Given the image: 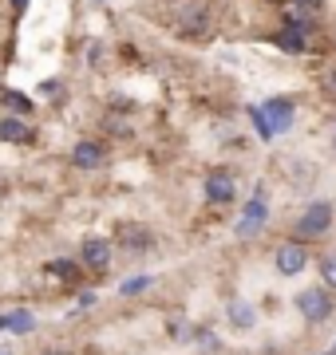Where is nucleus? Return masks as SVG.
I'll return each mask as SVG.
<instances>
[{
  "mask_svg": "<svg viewBox=\"0 0 336 355\" xmlns=\"http://www.w3.org/2000/svg\"><path fill=\"white\" fill-rule=\"evenodd\" d=\"M321 277H324L328 288H336V257H324L321 261Z\"/></svg>",
  "mask_w": 336,
  "mask_h": 355,
  "instance_id": "obj_16",
  "label": "nucleus"
},
{
  "mask_svg": "<svg viewBox=\"0 0 336 355\" xmlns=\"http://www.w3.org/2000/svg\"><path fill=\"white\" fill-rule=\"evenodd\" d=\"M48 272H56V277H64V280H76L79 268L72 265V261H52V265H48Z\"/></svg>",
  "mask_w": 336,
  "mask_h": 355,
  "instance_id": "obj_14",
  "label": "nucleus"
},
{
  "mask_svg": "<svg viewBox=\"0 0 336 355\" xmlns=\"http://www.w3.org/2000/svg\"><path fill=\"white\" fill-rule=\"evenodd\" d=\"M0 99L8 103V107H12L16 114H28V111H32V99H24V95H20V91H12V87L0 91Z\"/></svg>",
  "mask_w": 336,
  "mask_h": 355,
  "instance_id": "obj_12",
  "label": "nucleus"
},
{
  "mask_svg": "<svg viewBox=\"0 0 336 355\" xmlns=\"http://www.w3.org/2000/svg\"><path fill=\"white\" fill-rule=\"evenodd\" d=\"M0 328H4V331H28V328H32V316H28V312H12V316H0Z\"/></svg>",
  "mask_w": 336,
  "mask_h": 355,
  "instance_id": "obj_13",
  "label": "nucleus"
},
{
  "mask_svg": "<svg viewBox=\"0 0 336 355\" xmlns=\"http://www.w3.org/2000/svg\"><path fill=\"white\" fill-rule=\"evenodd\" d=\"M324 83H328V91H333V99H336V71H328V76H324Z\"/></svg>",
  "mask_w": 336,
  "mask_h": 355,
  "instance_id": "obj_20",
  "label": "nucleus"
},
{
  "mask_svg": "<svg viewBox=\"0 0 336 355\" xmlns=\"http://www.w3.org/2000/svg\"><path fill=\"white\" fill-rule=\"evenodd\" d=\"M277 48L301 55V51H305V32H297V28H285L281 36H277Z\"/></svg>",
  "mask_w": 336,
  "mask_h": 355,
  "instance_id": "obj_11",
  "label": "nucleus"
},
{
  "mask_svg": "<svg viewBox=\"0 0 336 355\" xmlns=\"http://www.w3.org/2000/svg\"><path fill=\"white\" fill-rule=\"evenodd\" d=\"M206 198H210L214 205L233 202V178H230V174H210V178H206Z\"/></svg>",
  "mask_w": 336,
  "mask_h": 355,
  "instance_id": "obj_7",
  "label": "nucleus"
},
{
  "mask_svg": "<svg viewBox=\"0 0 336 355\" xmlns=\"http://www.w3.org/2000/svg\"><path fill=\"white\" fill-rule=\"evenodd\" d=\"M119 241H127V249L142 253V249H151V233H146L142 225H123L119 229Z\"/></svg>",
  "mask_w": 336,
  "mask_h": 355,
  "instance_id": "obj_10",
  "label": "nucleus"
},
{
  "mask_svg": "<svg viewBox=\"0 0 336 355\" xmlns=\"http://www.w3.org/2000/svg\"><path fill=\"white\" fill-rule=\"evenodd\" d=\"M305 261H309V257H305V245L301 241H285L281 249H277V272H281V277H297L301 268H305Z\"/></svg>",
  "mask_w": 336,
  "mask_h": 355,
  "instance_id": "obj_3",
  "label": "nucleus"
},
{
  "mask_svg": "<svg viewBox=\"0 0 336 355\" xmlns=\"http://www.w3.org/2000/svg\"><path fill=\"white\" fill-rule=\"evenodd\" d=\"M16 8H24V0H16Z\"/></svg>",
  "mask_w": 336,
  "mask_h": 355,
  "instance_id": "obj_21",
  "label": "nucleus"
},
{
  "mask_svg": "<svg viewBox=\"0 0 336 355\" xmlns=\"http://www.w3.org/2000/svg\"><path fill=\"white\" fill-rule=\"evenodd\" d=\"M261 114L269 119V130H273V135H281V130L293 127V103H289V99H269V103H261Z\"/></svg>",
  "mask_w": 336,
  "mask_h": 355,
  "instance_id": "obj_5",
  "label": "nucleus"
},
{
  "mask_svg": "<svg viewBox=\"0 0 336 355\" xmlns=\"http://www.w3.org/2000/svg\"><path fill=\"white\" fill-rule=\"evenodd\" d=\"M0 139L4 142H32V127H28L20 114H4L0 119Z\"/></svg>",
  "mask_w": 336,
  "mask_h": 355,
  "instance_id": "obj_6",
  "label": "nucleus"
},
{
  "mask_svg": "<svg viewBox=\"0 0 336 355\" xmlns=\"http://www.w3.org/2000/svg\"><path fill=\"white\" fill-rule=\"evenodd\" d=\"M233 324H237V328H249V324H253V312H249V304H233Z\"/></svg>",
  "mask_w": 336,
  "mask_h": 355,
  "instance_id": "obj_15",
  "label": "nucleus"
},
{
  "mask_svg": "<svg viewBox=\"0 0 336 355\" xmlns=\"http://www.w3.org/2000/svg\"><path fill=\"white\" fill-rule=\"evenodd\" d=\"M48 355H67V352H48Z\"/></svg>",
  "mask_w": 336,
  "mask_h": 355,
  "instance_id": "obj_22",
  "label": "nucleus"
},
{
  "mask_svg": "<svg viewBox=\"0 0 336 355\" xmlns=\"http://www.w3.org/2000/svg\"><path fill=\"white\" fill-rule=\"evenodd\" d=\"M249 114H253V127H258V135H261V139H273V130H269V119L261 114V107H253Z\"/></svg>",
  "mask_w": 336,
  "mask_h": 355,
  "instance_id": "obj_17",
  "label": "nucleus"
},
{
  "mask_svg": "<svg viewBox=\"0 0 336 355\" xmlns=\"http://www.w3.org/2000/svg\"><path fill=\"white\" fill-rule=\"evenodd\" d=\"M151 284V277H135V280H123V296H131V292H142Z\"/></svg>",
  "mask_w": 336,
  "mask_h": 355,
  "instance_id": "obj_18",
  "label": "nucleus"
},
{
  "mask_svg": "<svg viewBox=\"0 0 336 355\" xmlns=\"http://www.w3.org/2000/svg\"><path fill=\"white\" fill-rule=\"evenodd\" d=\"M297 8H305V12H321L324 8V0H293Z\"/></svg>",
  "mask_w": 336,
  "mask_h": 355,
  "instance_id": "obj_19",
  "label": "nucleus"
},
{
  "mask_svg": "<svg viewBox=\"0 0 336 355\" xmlns=\"http://www.w3.org/2000/svg\"><path fill=\"white\" fill-rule=\"evenodd\" d=\"M333 225V205L328 202H312L305 214L297 217V237L301 241H312V237H324Z\"/></svg>",
  "mask_w": 336,
  "mask_h": 355,
  "instance_id": "obj_1",
  "label": "nucleus"
},
{
  "mask_svg": "<svg viewBox=\"0 0 336 355\" xmlns=\"http://www.w3.org/2000/svg\"><path fill=\"white\" fill-rule=\"evenodd\" d=\"M72 162L79 170H99L103 166V146H95V142H79L76 150H72Z\"/></svg>",
  "mask_w": 336,
  "mask_h": 355,
  "instance_id": "obj_8",
  "label": "nucleus"
},
{
  "mask_svg": "<svg viewBox=\"0 0 336 355\" xmlns=\"http://www.w3.org/2000/svg\"><path fill=\"white\" fill-rule=\"evenodd\" d=\"M297 308H301V316L312 320V324H321V320L333 316V300H328V292H321V288L301 292V296H297Z\"/></svg>",
  "mask_w": 336,
  "mask_h": 355,
  "instance_id": "obj_2",
  "label": "nucleus"
},
{
  "mask_svg": "<svg viewBox=\"0 0 336 355\" xmlns=\"http://www.w3.org/2000/svg\"><path fill=\"white\" fill-rule=\"evenodd\" d=\"M265 214H269V209H265V202H261V193H258V198H253V202L242 209V221H237V237H242V241H249L253 233H261V225H265Z\"/></svg>",
  "mask_w": 336,
  "mask_h": 355,
  "instance_id": "obj_4",
  "label": "nucleus"
},
{
  "mask_svg": "<svg viewBox=\"0 0 336 355\" xmlns=\"http://www.w3.org/2000/svg\"><path fill=\"white\" fill-rule=\"evenodd\" d=\"M83 261H87L91 268H107V261H111V241H103V237H91V241L83 245Z\"/></svg>",
  "mask_w": 336,
  "mask_h": 355,
  "instance_id": "obj_9",
  "label": "nucleus"
}]
</instances>
